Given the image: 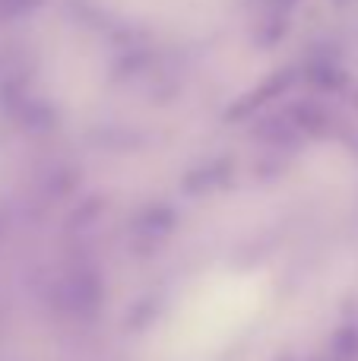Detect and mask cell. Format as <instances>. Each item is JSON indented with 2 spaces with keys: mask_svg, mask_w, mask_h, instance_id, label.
Returning a JSON list of instances; mask_svg holds the SVG:
<instances>
[{
  "mask_svg": "<svg viewBox=\"0 0 358 361\" xmlns=\"http://www.w3.org/2000/svg\"><path fill=\"white\" fill-rule=\"evenodd\" d=\"M311 82H317L321 89H340L342 82H346V73H342L340 67H330V63H321V67L311 70Z\"/></svg>",
  "mask_w": 358,
  "mask_h": 361,
  "instance_id": "cell-4",
  "label": "cell"
},
{
  "mask_svg": "<svg viewBox=\"0 0 358 361\" xmlns=\"http://www.w3.org/2000/svg\"><path fill=\"white\" fill-rule=\"evenodd\" d=\"M292 82H295V73L292 70H276L273 76H266L264 82H260L257 89H251V92L245 95V99L238 102V105L228 111V121H241V118H251L257 108H264L266 102L273 99H283V92H289Z\"/></svg>",
  "mask_w": 358,
  "mask_h": 361,
  "instance_id": "cell-2",
  "label": "cell"
},
{
  "mask_svg": "<svg viewBox=\"0 0 358 361\" xmlns=\"http://www.w3.org/2000/svg\"><path fill=\"white\" fill-rule=\"evenodd\" d=\"M355 105H358V95H355Z\"/></svg>",
  "mask_w": 358,
  "mask_h": 361,
  "instance_id": "cell-6",
  "label": "cell"
},
{
  "mask_svg": "<svg viewBox=\"0 0 358 361\" xmlns=\"http://www.w3.org/2000/svg\"><path fill=\"white\" fill-rule=\"evenodd\" d=\"M44 0H0V19H16L32 13L35 6H42Z\"/></svg>",
  "mask_w": 358,
  "mask_h": 361,
  "instance_id": "cell-5",
  "label": "cell"
},
{
  "mask_svg": "<svg viewBox=\"0 0 358 361\" xmlns=\"http://www.w3.org/2000/svg\"><path fill=\"white\" fill-rule=\"evenodd\" d=\"M251 311L254 298H241L238 292L190 305L178 324L165 330L168 361H203L222 352L238 333L247 330L245 324L251 320Z\"/></svg>",
  "mask_w": 358,
  "mask_h": 361,
  "instance_id": "cell-1",
  "label": "cell"
},
{
  "mask_svg": "<svg viewBox=\"0 0 358 361\" xmlns=\"http://www.w3.org/2000/svg\"><path fill=\"white\" fill-rule=\"evenodd\" d=\"M283 118L289 121V124L295 127L298 133H311V137H323V133L330 130L327 111H323L321 105H314V102H302V105L289 108Z\"/></svg>",
  "mask_w": 358,
  "mask_h": 361,
  "instance_id": "cell-3",
  "label": "cell"
}]
</instances>
